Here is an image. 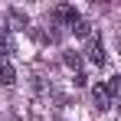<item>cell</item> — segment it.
Listing matches in <instances>:
<instances>
[{"label":"cell","instance_id":"1","mask_svg":"<svg viewBox=\"0 0 121 121\" xmlns=\"http://www.w3.org/2000/svg\"><path fill=\"white\" fill-rule=\"evenodd\" d=\"M92 98H95V108H98V111H108V108H111L115 95H111L108 82H98V85H92Z\"/></svg>","mask_w":121,"mask_h":121},{"label":"cell","instance_id":"2","mask_svg":"<svg viewBox=\"0 0 121 121\" xmlns=\"http://www.w3.org/2000/svg\"><path fill=\"white\" fill-rule=\"evenodd\" d=\"M52 17H56V20H62V23H65V26H69V30H72L75 23H82V17H79V10H75V7H69V3H59V7L52 10Z\"/></svg>","mask_w":121,"mask_h":121},{"label":"cell","instance_id":"3","mask_svg":"<svg viewBox=\"0 0 121 121\" xmlns=\"http://www.w3.org/2000/svg\"><path fill=\"white\" fill-rule=\"evenodd\" d=\"M85 56L95 62V65H105V59H108V52H105V43H101L98 36H92V39H88V46H85Z\"/></svg>","mask_w":121,"mask_h":121},{"label":"cell","instance_id":"4","mask_svg":"<svg viewBox=\"0 0 121 121\" xmlns=\"http://www.w3.org/2000/svg\"><path fill=\"white\" fill-rule=\"evenodd\" d=\"M26 26H30V17L23 10H17V7H10L7 10V30L13 33V30H26Z\"/></svg>","mask_w":121,"mask_h":121},{"label":"cell","instance_id":"5","mask_svg":"<svg viewBox=\"0 0 121 121\" xmlns=\"http://www.w3.org/2000/svg\"><path fill=\"white\" fill-rule=\"evenodd\" d=\"M13 52H17V43H13V33H10L7 26H0V56H7V59H10Z\"/></svg>","mask_w":121,"mask_h":121},{"label":"cell","instance_id":"6","mask_svg":"<svg viewBox=\"0 0 121 121\" xmlns=\"http://www.w3.org/2000/svg\"><path fill=\"white\" fill-rule=\"evenodd\" d=\"M17 82V69L7 56H0V85H13Z\"/></svg>","mask_w":121,"mask_h":121},{"label":"cell","instance_id":"7","mask_svg":"<svg viewBox=\"0 0 121 121\" xmlns=\"http://www.w3.org/2000/svg\"><path fill=\"white\" fill-rule=\"evenodd\" d=\"M62 62L79 75V69H82V52H75V49H69V52H62Z\"/></svg>","mask_w":121,"mask_h":121},{"label":"cell","instance_id":"8","mask_svg":"<svg viewBox=\"0 0 121 121\" xmlns=\"http://www.w3.org/2000/svg\"><path fill=\"white\" fill-rule=\"evenodd\" d=\"M72 33H75V36H88V39H92V23H88V20L75 23V26H72Z\"/></svg>","mask_w":121,"mask_h":121},{"label":"cell","instance_id":"9","mask_svg":"<svg viewBox=\"0 0 121 121\" xmlns=\"http://www.w3.org/2000/svg\"><path fill=\"white\" fill-rule=\"evenodd\" d=\"M108 88H111L115 98H121V75H111V79H108Z\"/></svg>","mask_w":121,"mask_h":121}]
</instances>
